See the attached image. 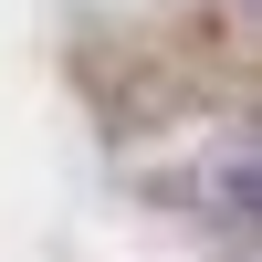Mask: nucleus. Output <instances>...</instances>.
I'll use <instances>...</instances> for the list:
<instances>
[{
  "label": "nucleus",
  "mask_w": 262,
  "mask_h": 262,
  "mask_svg": "<svg viewBox=\"0 0 262 262\" xmlns=\"http://www.w3.org/2000/svg\"><path fill=\"white\" fill-rule=\"evenodd\" d=\"M221 200L242 210V221H262V158H242V168H221Z\"/></svg>",
  "instance_id": "nucleus-1"
}]
</instances>
